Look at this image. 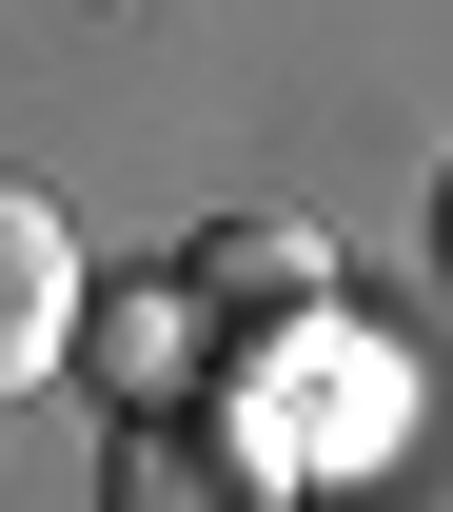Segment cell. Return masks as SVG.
<instances>
[{
	"label": "cell",
	"mask_w": 453,
	"mask_h": 512,
	"mask_svg": "<svg viewBox=\"0 0 453 512\" xmlns=\"http://www.w3.org/2000/svg\"><path fill=\"white\" fill-rule=\"evenodd\" d=\"M434 256H453V158H434Z\"/></svg>",
	"instance_id": "4"
},
{
	"label": "cell",
	"mask_w": 453,
	"mask_h": 512,
	"mask_svg": "<svg viewBox=\"0 0 453 512\" xmlns=\"http://www.w3.org/2000/svg\"><path fill=\"white\" fill-rule=\"evenodd\" d=\"M60 355H79V237L40 178H0V394H40Z\"/></svg>",
	"instance_id": "2"
},
{
	"label": "cell",
	"mask_w": 453,
	"mask_h": 512,
	"mask_svg": "<svg viewBox=\"0 0 453 512\" xmlns=\"http://www.w3.org/2000/svg\"><path fill=\"white\" fill-rule=\"evenodd\" d=\"M99 512H296V434L257 394H178L99 434Z\"/></svg>",
	"instance_id": "1"
},
{
	"label": "cell",
	"mask_w": 453,
	"mask_h": 512,
	"mask_svg": "<svg viewBox=\"0 0 453 512\" xmlns=\"http://www.w3.org/2000/svg\"><path fill=\"white\" fill-rule=\"evenodd\" d=\"M178 276H197V296H217V335H296V316H316V237H296V217H217V237H197L178 256Z\"/></svg>",
	"instance_id": "3"
}]
</instances>
